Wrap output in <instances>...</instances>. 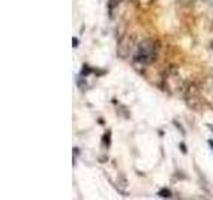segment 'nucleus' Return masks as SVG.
I'll list each match as a JSON object with an SVG mask.
<instances>
[{
	"label": "nucleus",
	"instance_id": "obj_6",
	"mask_svg": "<svg viewBox=\"0 0 213 200\" xmlns=\"http://www.w3.org/2000/svg\"><path fill=\"white\" fill-rule=\"evenodd\" d=\"M120 1L121 0H109V3H108V8H109V11H112V8L116 7Z\"/></svg>",
	"mask_w": 213,
	"mask_h": 200
},
{
	"label": "nucleus",
	"instance_id": "obj_2",
	"mask_svg": "<svg viewBox=\"0 0 213 200\" xmlns=\"http://www.w3.org/2000/svg\"><path fill=\"white\" fill-rule=\"evenodd\" d=\"M157 195L160 196V198H164V199H169L171 196H172V192H171L168 188H161V190L157 192Z\"/></svg>",
	"mask_w": 213,
	"mask_h": 200
},
{
	"label": "nucleus",
	"instance_id": "obj_5",
	"mask_svg": "<svg viewBox=\"0 0 213 200\" xmlns=\"http://www.w3.org/2000/svg\"><path fill=\"white\" fill-rule=\"evenodd\" d=\"M77 86H79L80 89H84L85 87H87V81H85V78H84V76H81V78L77 79Z\"/></svg>",
	"mask_w": 213,
	"mask_h": 200
},
{
	"label": "nucleus",
	"instance_id": "obj_7",
	"mask_svg": "<svg viewBox=\"0 0 213 200\" xmlns=\"http://www.w3.org/2000/svg\"><path fill=\"white\" fill-rule=\"evenodd\" d=\"M77 45H79V39H77V37H72V47L73 48H76Z\"/></svg>",
	"mask_w": 213,
	"mask_h": 200
},
{
	"label": "nucleus",
	"instance_id": "obj_1",
	"mask_svg": "<svg viewBox=\"0 0 213 200\" xmlns=\"http://www.w3.org/2000/svg\"><path fill=\"white\" fill-rule=\"evenodd\" d=\"M157 59V45L153 40L145 39L137 45L135 60L141 64H152Z\"/></svg>",
	"mask_w": 213,
	"mask_h": 200
},
{
	"label": "nucleus",
	"instance_id": "obj_3",
	"mask_svg": "<svg viewBox=\"0 0 213 200\" xmlns=\"http://www.w3.org/2000/svg\"><path fill=\"white\" fill-rule=\"evenodd\" d=\"M111 136H112V132H111V131H107V132L103 135V146L104 147L111 146Z\"/></svg>",
	"mask_w": 213,
	"mask_h": 200
},
{
	"label": "nucleus",
	"instance_id": "obj_4",
	"mask_svg": "<svg viewBox=\"0 0 213 200\" xmlns=\"http://www.w3.org/2000/svg\"><path fill=\"white\" fill-rule=\"evenodd\" d=\"M93 72V70L89 67V65H87V64H84L83 65V68H81V72H80V75L81 76H84V78H87L89 73H92Z\"/></svg>",
	"mask_w": 213,
	"mask_h": 200
},
{
	"label": "nucleus",
	"instance_id": "obj_9",
	"mask_svg": "<svg viewBox=\"0 0 213 200\" xmlns=\"http://www.w3.org/2000/svg\"><path fill=\"white\" fill-rule=\"evenodd\" d=\"M208 144H209V147L213 149V140H212V139H211V140H208Z\"/></svg>",
	"mask_w": 213,
	"mask_h": 200
},
{
	"label": "nucleus",
	"instance_id": "obj_8",
	"mask_svg": "<svg viewBox=\"0 0 213 200\" xmlns=\"http://www.w3.org/2000/svg\"><path fill=\"white\" fill-rule=\"evenodd\" d=\"M180 149L182 151V153H184V155H185V153H188V149H187V147H185V144H184V143L180 144Z\"/></svg>",
	"mask_w": 213,
	"mask_h": 200
}]
</instances>
